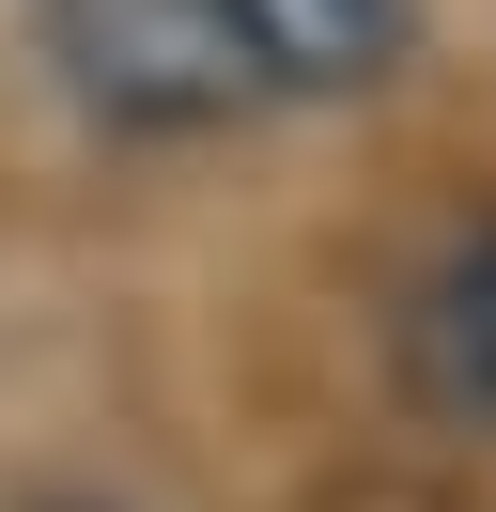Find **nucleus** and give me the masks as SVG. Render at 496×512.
<instances>
[{"label":"nucleus","instance_id":"obj_2","mask_svg":"<svg viewBox=\"0 0 496 512\" xmlns=\"http://www.w3.org/2000/svg\"><path fill=\"white\" fill-rule=\"evenodd\" d=\"M419 16L434 0H217V32H233L248 94L264 109H357L419 63Z\"/></svg>","mask_w":496,"mask_h":512},{"label":"nucleus","instance_id":"obj_1","mask_svg":"<svg viewBox=\"0 0 496 512\" xmlns=\"http://www.w3.org/2000/svg\"><path fill=\"white\" fill-rule=\"evenodd\" d=\"M31 63L62 78L93 140H217L264 109L217 0H31Z\"/></svg>","mask_w":496,"mask_h":512},{"label":"nucleus","instance_id":"obj_4","mask_svg":"<svg viewBox=\"0 0 496 512\" xmlns=\"http://www.w3.org/2000/svg\"><path fill=\"white\" fill-rule=\"evenodd\" d=\"M31 512H109V497H31Z\"/></svg>","mask_w":496,"mask_h":512},{"label":"nucleus","instance_id":"obj_3","mask_svg":"<svg viewBox=\"0 0 496 512\" xmlns=\"http://www.w3.org/2000/svg\"><path fill=\"white\" fill-rule=\"evenodd\" d=\"M403 357H419L434 419H465V435H496V218H465L450 249H434L419 311H403Z\"/></svg>","mask_w":496,"mask_h":512}]
</instances>
